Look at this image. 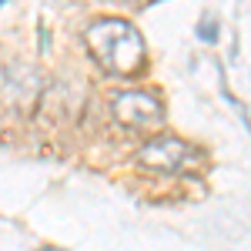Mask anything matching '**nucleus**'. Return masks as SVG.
<instances>
[{
    "mask_svg": "<svg viewBox=\"0 0 251 251\" xmlns=\"http://www.w3.org/2000/svg\"><path fill=\"white\" fill-rule=\"evenodd\" d=\"M111 111L124 127H134V131H151L164 117V107L151 91H121L111 100Z\"/></svg>",
    "mask_w": 251,
    "mask_h": 251,
    "instance_id": "nucleus-2",
    "label": "nucleus"
},
{
    "mask_svg": "<svg viewBox=\"0 0 251 251\" xmlns=\"http://www.w3.org/2000/svg\"><path fill=\"white\" fill-rule=\"evenodd\" d=\"M84 44H87L91 57L107 74H117V77L137 74L144 67V57H148V47H144L141 30H137L131 20H121V17L94 20L84 30Z\"/></svg>",
    "mask_w": 251,
    "mask_h": 251,
    "instance_id": "nucleus-1",
    "label": "nucleus"
},
{
    "mask_svg": "<svg viewBox=\"0 0 251 251\" xmlns=\"http://www.w3.org/2000/svg\"><path fill=\"white\" fill-rule=\"evenodd\" d=\"M198 154L188 141L181 137H151L141 144L137 151V164L148 171H161V174H174L181 168H188V161Z\"/></svg>",
    "mask_w": 251,
    "mask_h": 251,
    "instance_id": "nucleus-3",
    "label": "nucleus"
},
{
    "mask_svg": "<svg viewBox=\"0 0 251 251\" xmlns=\"http://www.w3.org/2000/svg\"><path fill=\"white\" fill-rule=\"evenodd\" d=\"M0 3H3V0H0Z\"/></svg>",
    "mask_w": 251,
    "mask_h": 251,
    "instance_id": "nucleus-5",
    "label": "nucleus"
},
{
    "mask_svg": "<svg viewBox=\"0 0 251 251\" xmlns=\"http://www.w3.org/2000/svg\"><path fill=\"white\" fill-rule=\"evenodd\" d=\"M198 34H201V40H218L214 37V34H218V20H214L211 14H204L201 24H198Z\"/></svg>",
    "mask_w": 251,
    "mask_h": 251,
    "instance_id": "nucleus-4",
    "label": "nucleus"
}]
</instances>
